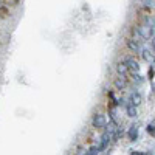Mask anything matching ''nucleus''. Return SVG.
<instances>
[{
	"label": "nucleus",
	"instance_id": "nucleus-17",
	"mask_svg": "<svg viewBox=\"0 0 155 155\" xmlns=\"http://www.w3.org/2000/svg\"><path fill=\"white\" fill-rule=\"evenodd\" d=\"M150 44H152V48H153V51H155V36L150 39Z\"/></svg>",
	"mask_w": 155,
	"mask_h": 155
},
{
	"label": "nucleus",
	"instance_id": "nucleus-5",
	"mask_svg": "<svg viewBox=\"0 0 155 155\" xmlns=\"http://www.w3.org/2000/svg\"><path fill=\"white\" fill-rule=\"evenodd\" d=\"M129 102H130V104H134L135 107H138V106H141V102H143V96H141L140 92L134 90V92L129 95Z\"/></svg>",
	"mask_w": 155,
	"mask_h": 155
},
{
	"label": "nucleus",
	"instance_id": "nucleus-7",
	"mask_svg": "<svg viewBox=\"0 0 155 155\" xmlns=\"http://www.w3.org/2000/svg\"><path fill=\"white\" fill-rule=\"evenodd\" d=\"M110 138H112L110 132H109V130H104V134L101 135V143H99L98 149H99V150H104V149L107 147V144H109V141H110Z\"/></svg>",
	"mask_w": 155,
	"mask_h": 155
},
{
	"label": "nucleus",
	"instance_id": "nucleus-3",
	"mask_svg": "<svg viewBox=\"0 0 155 155\" xmlns=\"http://www.w3.org/2000/svg\"><path fill=\"white\" fill-rule=\"evenodd\" d=\"M123 62L127 65V68H129V71H130V74H138V73H140V64H138V61H135L132 56L124 58Z\"/></svg>",
	"mask_w": 155,
	"mask_h": 155
},
{
	"label": "nucleus",
	"instance_id": "nucleus-13",
	"mask_svg": "<svg viewBox=\"0 0 155 155\" xmlns=\"http://www.w3.org/2000/svg\"><path fill=\"white\" fill-rule=\"evenodd\" d=\"M132 76H134V81H135V82H137L138 85L144 82V79H143V78H141V76H140V73H138V74H132Z\"/></svg>",
	"mask_w": 155,
	"mask_h": 155
},
{
	"label": "nucleus",
	"instance_id": "nucleus-8",
	"mask_svg": "<svg viewBox=\"0 0 155 155\" xmlns=\"http://www.w3.org/2000/svg\"><path fill=\"white\" fill-rule=\"evenodd\" d=\"M138 135H140V130H138V126L134 124L129 127V130H127V138L130 140V141H137L138 140Z\"/></svg>",
	"mask_w": 155,
	"mask_h": 155
},
{
	"label": "nucleus",
	"instance_id": "nucleus-15",
	"mask_svg": "<svg viewBox=\"0 0 155 155\" xmlns=\"http://www.w3.org/2000/svg\"><path fill=\"white\" fill-rule=\"evenodd\" d=\"M143 5H144L146 8H150V6L153 5V0H143Z\"/></svg>",
	"mask_w": 155,
	"mask_h": 155
},
{
	"label": "nucleus",
	"instance_id": "nucleus-18",
	"mask_svg": "<svg viewBox=\"0 0 155 155\" xmlns=\"http://www.w3.org/2000/svg\"><path fill=\"white\" fill-rule=\"evenodd\" d=\"M2 6H3V5H2V0H0V9H2Z\"/></svg>",
	"mask_w": 155,
	"mask_h": 155
},
{
	"label": "nucleus",
	"instance_id": "nucleus-1",
	"mask_svg": "<svg viewBox=\"0 0 155 155\" xmlns=\"http://www.w3.org/2000/svg\"><path fill=\"white\" fill-rule=\"evenodd\" d=\"M137 31H138V36L144 41H150V39L155 36V25L147 19L144 23H141L137 27Z\"/></svg>",
	"mask_w": 155,
	"mask_h": 155
},
{
	"label": "nucleus",
	"instance_id": "nucleus-14",
	"mask_svg": "<svg viewBox=\"0 0 155 155\" xmlns=\"http://www.w3.org/2000/svg\"><path fill=\"white\" fill-rule=\"evenodd\" d=\"M146 130H147V134H149V135H152V137H155V126H152V124H149V126L146 127Z\"/></svg>",
	"mask_w": 155,
	"mask_h": 155
},
{
	"label": "nucleus",
	"instance_id": "nucleus-10",
	"mask_svg": "<svg viewBox=\"0 0 155 155\" xmlns=\"http://www.w3.org/2000/svg\"><path fill=\"white\" fill-rule=\"evenodd\" d=\"M113 85H115V88H116V90H124V88H126V85H127V82H126V78L118 76V78L115 79Z\"/></svg>",
	"mask_w": 155,
	"mask_h": 155
},
{
	"label": "nucleus",
	"instance_id": "nucleus-12",
	"mask_svg": "<svg viewBox=\"0 0 155 155\" xmlns=\"http://www.w3.org/2000/svg\"><path fill=\"white\" fill-rule=\"evenodd\" d=\"M98 153H99V149L96 146H92L88 149V152H87V155H98Z\"/></svg>",
	"mask_w": 155,
	"mask_h": 155
},
{
	"label": "nucleus",
	"instance_id": "nucleus-11",
	"mask_svg": "<svg viewBox=\"0 0 155 155\" xmlns=\"http://www.w3.org/2000/svg\"><path fill=\"white\" fill-rule=\"evenodd\" d=\"M126 113H127V116H130V118H135V116L138 115V112H137V107L134 106V104H126Z\"/></svg>",
	"mask_w": 155,
	"mask_h": 155
},
{
	"label": "nucleus",
	"instance_id": "nucleus-9",
	"mask_svg": "<svg viewBox=\"0 0 155 155\" xmlns=\"http://www.w3.org/2000/svg\"><path fill=\"white\" fill-rule=\"evenodd\" d=\"M116 71H118V74H120V76H123V78H127V74L130 73L124 62H120L118 65H116Z\"/></svg>",
	"mask_w": 155,
	"mask_h": 155
},
{
	"label": "nucleus",
	"instance_id": "nucleus-2",
	"mask_svg": "<svg viewBox=\"0 0 155 155\" xmlns=\"http://www.w3.org/2000/svg\"><path fill=\"white\" fill-rule=\"evenodd\" d=\"M92 126L96 127V129H106L107 127V118H106V115L95 113L93 118H92Z\"/></svg>",
	"mask_w": 155,
	"mask_h": 155
},
{
	"label": "nucleus",
	"instance_id": "nucleus-4",
	"mask_svg": "<svg viewBox=\"0 0 155 155\" xmlns=\"http://www.w3.org/2000/svg\"><path fill=\"white\" fill-rule=\"evenodd\" d=\"M141 56H143V59H144L147 64H150V65H155V53H152L149 48H146V47L141 48Z\"/></svg>",
	"mask_w": 155,
	"mask_h": 155
},
{
	"label": "nucleus",
	"instance_id": "nucleus-16",
	"mask_svg": "<svg viewBox=\"0 0 155 155\" xmlns=\"http://www.w3.org/2000/svg\"><path fill=\"white\" fill-rule=\"evenodd\" d=\"M149 81H153V68H149Z\"/></svg>",
	"mask_w": 155,
	"mask_h": 155
},
{
	"label": "nucleus",
	"instance_id": "nucleus-6",
	"mask_svg": "<svg viewBox=\"0 0 155 155\" xmlns=\"http://www.w3.org/2000/svg\"><path fill=\"white\" fill-rule=\"evenodd\" d=\"M127 47H129V50H130L134 54H138V53L141 54V48L143 47H141L140 42L135 41V39H127Z\"/></svg>",
	"mask_w": 155,
	"mask_h": 155
}]
</instances>
